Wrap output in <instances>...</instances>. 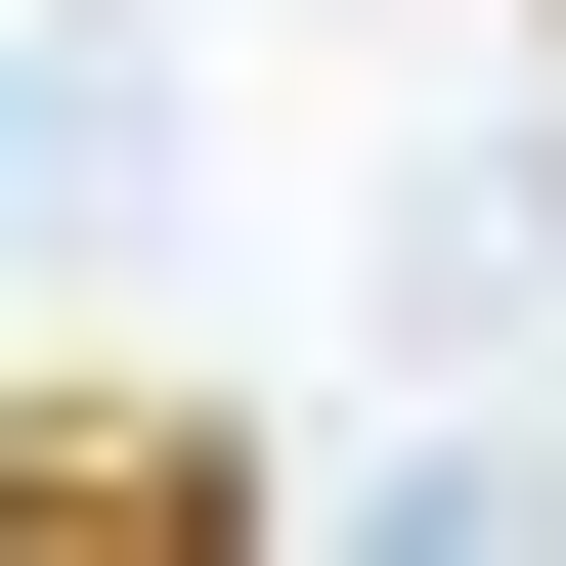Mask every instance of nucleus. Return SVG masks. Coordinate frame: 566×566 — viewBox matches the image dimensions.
<instances>
[{
    "label": "nucleus",
    "mask_w": 566,
    "mask_h": 566,
    "mask_svg": "<svg viewBox=\"0 0 566 566\" xmlns=\"http://www.w3.org/2000/svg\"><path fill=\"white\" fill-rule=\"evenodd\" d=\"M218 523H262L218 392H0V566H218Z\"/></svg>",
    "instance_id": "1"
}]
</instances>
